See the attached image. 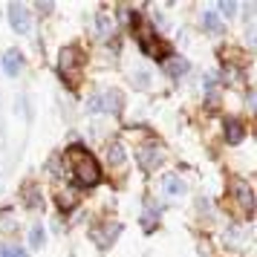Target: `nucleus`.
<instances>
[{
  "mask_svg": "<svg viewBox=\"0 0 257 257\" xmlns=\"http://www.w3.org/2000/svg\"><path fill=\"white\" fill-rule=\"evenodd\" d=\"M162 191L165 194H182V191H185V182H182V179H179V176H165V182H162Z\"/></svg>",
  "mask_w": 257,
  "mask_h": 257,
  "instance_id": "2eb2a0df",
  "label": "nucleus"
},
{
  "mask_svg": "<svg viewBox=\"0 0 257 257\" xmlns=\"http://www.w3.org/2000/svg\"><path fill=\"white\" fill-rule=\"evenodd\" d=\"M222 136H225L228 145H240L245 139V124L237 116H225V121H222Z\"/></svg>",
  "mask_w": 257,
  "mask_h": 257,
  "instance_id": "9d476101",
  "label": "nucleus"
},
{
  "mask_svg": "<svg viewBox=\"0 0 257 257\" xmlns=\"http://www.w3.org/2000/svg\"><path fill=\"white\" fill-rule=\"evenodd\" d=\"M202 29L211 32V35H220L225 26H222V18L214 12V9H205V12H202Z\"/></svg>",
  "mask_w": 257,
  "mask_h": 257,
  "instance_id": "f8f14e48",
  "label": "nucleus"
},
{
  "mask_svg": "<svg viewBox=\"0 0 257 257\" xmlns=\"http://www.w3.org/2000/svg\"><path fill=\"white\" fill-rule=\"evenodd\" d=\"M78 67H81V52H78L75 47H64V49H61V58H58V72L64 75V78H67V81L72 78V72L78 70Z\"/></svg>",
  "mask_w": 257,
  "mask_h": 257,
  "instance_id": "1a4fd4ad",
  "label": "nucleus"
},
{
  "mask_svg": "<svg viewBox=\"0 0 257 257\" xmlns=\"http://www.w3.org/2000/svg\"><path fill=\"white\" fill-rule=\"evenodd\" d=\"M0 257H26V251L21 245H3L0 248Z\"/></svg>",
  "mask_w": 257,
  "mask_h": 257,
  "instance_id": "aec40b11",
  "label": "nucleus"
},
{
  "mask_svg": "<svg viewBox=\"0 0 257 257\" xmlns=\"http://www.w3.org/2000/svg\"><path fill=\"white\" fill-rule=\"evenodd\" d=\"M205 93H208V98H217V78H205Z\"/></svg>",
  "mask_w": 257,
  "mask_h": 257,
  "instance_id": "412c9836",
  "label": "nucleus"
},
{
  "mask_svg": "<svg viewBox=\"0 0 257 257\" xmlns=\"http://www.w3.org/2000/svg\"><path fill=\"white\" fill-rule=\"evenodd\" d=\"M0 67L6 75H18V72L24 70V55H21V49H6L3 55H0Z\"/></svg>",
  "mask_w": 257,
  "mask_h": 257,
  "instance_id": "9b49d317",
  "label": "nucleus"
},
{
  "mask_svg": "<svg viewBox=\"0 0 257 257\" xmlns=\"http://www.w3.org/2000/svg\"><path fill=\"white\" fill-rule=\"evenodd\" d=\"M118 107H121V95L116 90H104V93L93 95L87 101V110L95 113V116H101V113H118Z\"/></svg>",
  "mask_w": 257,
  "mask_h": 257,
  "instance_id": "39448f33",
  "label": "nucleus"
},
{
  "mask_svg": "<svg viewBox=\"0 0 257 257\" xmlns=\"http://www.w3.org/2000/svg\"><path fill=\"white\" fill-rule=\"evenodd\" d=\"M136 35H139V47H142V52H145V55H151V58H156V61H168V58H171V52H168V44H165V41L156 35L153 29L142 26Z\"/></svg>",
  "mask_w": 257,
  "mask_h": 257,
  "instance_id": "f03ea898",
  "label": "nucleus"
},
{
  "mask_svg": "<svg viewBox=\"0 0 257 257\" xmlns=\"http://www.w3.org/2000/svg\"><path fill=\"white\" fill-rule=\"evenodd\" d=\"M107 168L113 171V174H124V168H127V148H124V142L113 139L107 145Z\"/></svg>",
  "mask_w": 257,
  "mask_h": 257,
  "instance_id": "423d86ee",
  "label": "nucleus"
},
{
  "mask_svg": "<svg viewBox=\"0 0 257 257\" xmlns=\"http://www.w3.org/2000/svg\"><path fill=\"white\" fill-rule=\"evenodd\" d=\"M156 217H159V208L151 205V211L142 217V228H145V231H153V228H156Z\"/></svg>",
  "mask_w": 257,
  "mask_h": 257,
  "instance_id": "a211bd4d",
  "label": "nucleus"
},
{
  "mask_svg": "<svg viewBox=\"0 0 257 257\" xmlns=\"http://www.w3.org/2000/svg\"><path fill=\"white\" fill-rule=\"evenodd\" d=\"M55 202H58L61 211H72V205H75V194H72V191H61L58 197H55Z\"/></svg>",
  "mask_w": 257,
  "mask_h": 257,
  "instance_id": "dca6fc26",
  "label": "nucleus"
},
{
  "mask_svg": "<svg viewBox=\"0 0 257 257\" xmlns=\"http://www.w3.org/2000/svg\"><path fill=\"white\" fill-rule=\"evenodd\" d=\"M9 21L18 35H29L32 32V15L24 3H9Z\"/></svg>",
  "mask_w": 257,
  "mask_h": 257,
  "instance_id": "0eeeda50",
  "label": "nucleus"
},
{
  "mask_svg": "<svg viewBox=\"0 0 257 257\" xmlns=\"http://www.w3.org/2000/svg\"><path fill=\"white\" fill-rule=\"evenodd\" d=\"M67 159H70V171H72V179H75V185L78 188H95L101 182V168L95 162V156L87 148L81 145H72L70 151H67Z\"/></svg>",
  "mask_w": 257,
  "mask_h": 257,
  "instance_id": "f257e3e1",
  "label": "nucleus"
},
{
  "mask_svg": "<svg viewBox=\"0 0 257 257\" xmlns=\"http://www.w3.org/2000/svg\"><path fill=\"white\" fill-rule=\"evenodd\" d=\"M21 197H24L26 208H35V211L44 208V197H41V191H38L35 185H26L24 191H21Z\"/></svg>",
  "mask_w": 257,
  "mask_h": 257,
  "instance_id": "ddd939ff",
  "label": "nucleus"
},
{
  "mask_svg": "<svg viewBox=\"0 0 257 257\" xmlns=\"http://www.w3.org/2000/svg\"><path fill=\"white\" fill-rule=\"evenodd\" d=\"M136 159H139V168L145 171V174H153V171H159V168H162L165 151L159 148V145L148 142V145H139V151H136Z\"/></svg>",
  "mask_w": 257,
  "mask_h": 257,
  "instance_id": "7ed1b4c3",
  "label": "nucleus"
},
{
  "mask_svg": "<svg viewBox=\"0 0 257 257\" xmlns=\"http://www.w3.org/2000/svg\"><path fill=\"white\" fill-rule=\"evenodd\" d=\"M121 234V222L116 220H98L93 222V240L98 248H110V245L116 243V237Z\"/></svg>",
  "mask_w": 257,
  "mask_h": 257,
  "instance_id": "20e7f679",
  "label": "nucleus"
},
{
  "mask_svg": "<svg viewBox=\"0 0 257 257\" xmlns=\"http://www.w3.org/2000/svg\"><path fill=\"white\" fill-rule=\"evenodd\" d=\"M3 225H6V228H15V217L9 214V211H6V217L0 214V228H3Z\"/></svg>",
  "mask_w": 257,
  "mask_h": 257,
  "instance_id": "4be33fe9",
  "label": "nucleus"
},
{
  "mask_svg": "<svg viewBox=\"0 0 257 257\" xmlns=\"http://www.w3.org/2000/svg\"><path fill=\"white\" fill-rule=\"evenodd\" d=\"M29 245H32V248H41V245H44V228H41V225H32V231H29Z\"/></svg>",
  "mask_w": 257,
  "mask_h": 257,
  "instance_id": "6ab92c4d",
  "label": "nucleus"
},
{
  "mask_svg": "<svg viewBox=\"0 0 257 257\" xmlns=\"http://www.w3.org/2000/svg\"><path fill=\"white\" fill-rule=\"evenodd\" d=\"M214 12H222L225 18H237V12H240V6H237L234 0H222V3L217 6V9H214Z\"/></svg>",
  "mask_w": 257,
  "mask_h": 257,
  "instance_id": "f3484780",
  "label": "nucleus"
},
{
  "mask_svg": "<svg viewBox=\"0 0 257 257\" xmlns=\"http://www.w3.org/2000/svg\"><path fill=\"white\" fill-rule=\"evenodd\" d=\"M165 72H168L171 78H182L188 72V61L185 58H168L165 61Z\"/></svg>",
  "mask_w": 257,
  "mask_h": 257,
  "instance_id": "4468645a",
  "label": "nucleus"
},
{
  "mask_svg": "<svg viewBox=\"0 0 257 257\" xmlns=\"http://www.w3.org/2000/svg\"><path fill=\"white\" fill-rule=\"evenodd\" d=\"M231 194L237 197L240 211H243L245 217H251V214H254V191H251V185L243 182V179H234L231 182Z\"/></svg>",
  "mask_w": 257,
  "mask_h": 257,
  "instance_id": "6e6552de",
  "label": "nucleus"
}]
</instances>
